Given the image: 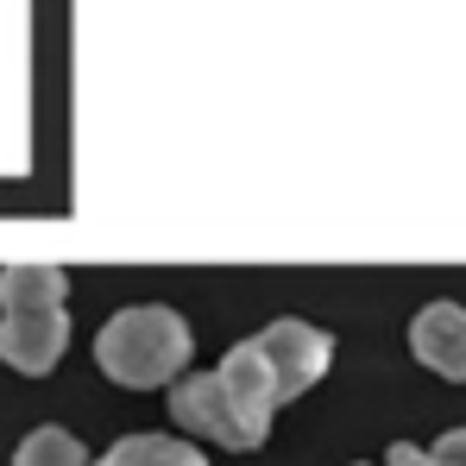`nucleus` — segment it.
<instances>
[{"label": "nucleus", "mask_w": 466, "mask_h": 466, "mask_svg": "<svg viewBox=\"0 0 466 466\" xmlns=\"http://www.w3.org/2000/svg\"><path fill=\"white\" fill-rule=\"evenodd\" d=\"M189 353H196L189 321L164 303H133V309L107 315L95 334V366L127 390H157L170 379H183Z\"/></svg>", "instance_id": "obj_1"}, {"label": "nucleus", "mask_w": 466, "mask_h": 466, "mask_svg": "<svg viewBox=\"0 0 466 466\" xmlns=\"http://www.w3.org/2000/svg\"><path fill=\"white\" fill-rule=\"evenodd\" d=\"M252 347L265 353V366H271V379H278V397H284V403L303 397L309 385H321V372H328V360H334V340H328L315 321H297V315L271 321Z\"/></svg>", "instance_id": "obj_2"}, {"label": "nucleus", "mask_w": 466, "mask_h": 466, "mask_svg": "<svg viewBox=\"0 0 466 466\" xmlns=\"http://www.w3.org/2000/svg\"><path fill=\"white\" fill-rule=\"evenodd\" d=\"M170 422L177 429H189V435H208L215 448H258L252 435H246V422L233 416L228 390L215 372H196V379H170Z\"/></svg>", "instance_id": "obj_3"}, {"label": "nucleus", "mask_w": 466, "mask_h": 466, "mask_svg": "<svg viewBox=\"0 0 466 466\" xmlns=\"http://www.w3.org/2000/svg\"><path fill=\"white\" fill-rule=\"evenodd\" d=\"M215 379H221V390H228V403H233V416L246 422V435L252 441H265L271 435V416H278V379H271V366H265V353L252 347V340H239L228 360L215 366Z\"/></svg>", "instance_id": "obj_4"}, {"label": "nucleus", "mask_w": 466, "mask_h": 466, "mask_svg": "<svg viewBox=\"0 0 466 466\" xmlns=\"http://www.w3.org/2000/svg\"><path fill=\"white\" fill-rule=\"evenodd\" d=\"M70 353V315L64 309H25V315H0V360L25 379L51 372Z\"/></svg>", "instance_id": "obj_5"}, {"label": "nucleus", "mask_w": 466, "mask_h": 466, "mask_svg": "<svg viewBox=\"0 0 466 466\" xmlns=\"http://www.w3.org/2000/svg\"><path fill=\"white\" fill-rule=\"evenodd\" d=\"M410 353L441 372V379H466V309L461 303H429L410 321Z\"/></svg>", "instance_id": "obj_6"}, {"label": "nucleus", "mask_w": 466, "mask_h": 466, "mask_svg": "<svg viewBox=\"0 0 466 466\" xmlns=\"http://www.w3.org/2000/svg\"><path fill=\"white\" fill-rule=\"evenodd\" d=\"M70 278L57 265H0V315H25V309H64Z\"/></svg>", "instance_id": "obj_7"}, {"label": "nucleus", "mask_w": 466, "mask_h": 466, "mask_svg": "<svg viewBox=\"0 0 466 466\" xmlns=\"http://www.w3.org/2000/svg\"><path fill=\"white\" fill-rule=\"evenodd\" d=\"M88 466H208V454L196 441H183V435H120Z\"/></svg>", "instance_id": "obj_8"}, {"label": "nucleus", "mask_w": 466, "mask_h": 466, "mask_svg": "<svg viewBox=\"0 0 466 466\" xmlns=\"http://www.w3.org/2000/svg\"><path fill=\"white\" fill-rule=\"evenodd\" d=\"M13 466H88V448H82V441L70 435V429L45 422V429H32V435L19 441Z\"/></svg>", "instance_id": "obj_9"}, {"label": "nucleus", "mask_w": 466, "mask_h": 466, "mask_svg": "<svg viewBox=\"0 0 466 466\" xmlns=\"http://www.w3.org/2000/svg\"><path fill=\"white\" fill-rule=\"evenodd\" d=\"M429 461H441V466H466V429H448L435 448H429Z\"/></svg>", "instance_id": "obj_10"}, {"label": "nucleus", "mask_w": 466, "mask_h": 466, "mask_svg": "<svg viewBox=\"0 0 466 466\" xmlns=\"http://www.w3.org/2000/svg\"><path fill=\"white\" fill-rule=\"evenodd\" d=\"M385 466H441V461H429V448H410V441H397L385 454Z\"/></svg>", "instance_id": "obj_11"}, {"label": "nucleus", "mask_w": 466, "mask_h": 466, "mask_svg": "<svg viewBox=\"0 0 466 466\" xmlns=\"http://www.w3.org/2000/svg\"><path fill=\"white\" fill-rule=\"evenodd\" d=\"M360 466H366V461H360Z\"/></svg>", "instance_id": "obj_12"}]
</instances>
